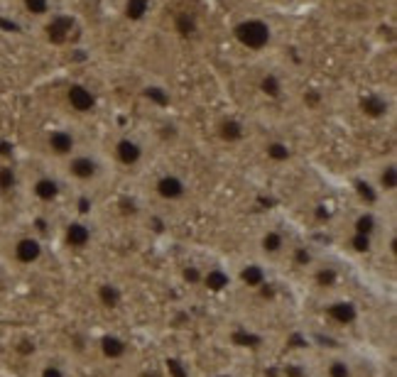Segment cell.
I'll list each match as a JSON object with an SVG mask.
<instances>
[{"instance_id":"1","label":"cell","mask_w":397,"mask_h":377,"mask_svg":"<svg viewBox=\"0 0 397 377\" xmlns=\"http://www.w3.org/2000/svg\"><path fill=\"white\" fill-rule=\"evenodd\" d=\"M59 165H62L64 179L72 181V184H76V186H81V188L101 184L108 174L106 160H103L98 152L83 150V147H79L72 157H67V160L59 162Z\"/></svg>"},{"instance_id":"2","label":"cell","mask_w":397,"mask_h":377,"mask_svg":"<svg viewBox=\"0 0 397 377\" xmlns=\"http://www.w3.org/2000/svg\"><path fill=\"white\" fill-rule=\"evenodd\" d=\"M233 37L248 52H265L272 44V25L262 18H243L233 25Z\"/></svg>"},{"instance_id":"3","label":"cell","mask_w":397,"mask_h":377,"mask_svg":"<svg viewBox=\"0 0 397 377\" xmlns=\"http://www.w3.org/2000/svg\"><path fill=\"white\" fill-rule=\"evenodd\" d=\"M29 193H32L34 201L42 203V206H52V203H57L59 198H62L64 181L59 179L57 174H52V172H39V174L29 181Z\"/></svg>"},{"instance_id":"4","label":"cell","mask_w":397,"mask_h":377,"mask_svg":"<svg viewBox=\"0 0 397 377\" xmlns=\"http://www.w3.org/2000/svg\"><path fill=\"white\" fill-rule=\"evenodd\" d=\"M44 147L54 160L64 162L67 157H72L79 150V137L72 128H52L44 137Z\"/></svg>"},{"instance_id":"5","label":"cell","mask_w":397,"mask_h":377,"mask_svg":"<svg viewBox=\"0 0 397 377\" xmlns=\"http://www.w3.org/2000/svg\"><path fill=\"white\" fill-rule=\"evenodd\" d=\"M155 193L167 203H180L189 196V181L180 172H162L155 179Z\"/></svg>"},{"instance_id":"6","label":"cell","mask_w":397,"mask_h":377,"mask_svg":"<svg viewBox=\"0 0 397 377\" xmlns=\"http://www.w3.org/2000/svg\"><path fill=\"white\" fill-rule=\"evenodd\" d=\"M113 160L121 167H126V170H135V167H140L142 160H145V147H142V142L135 140V137L121 135L113 142Z\"/></svg>"},{"instance_id":"7","label":"cell","mask_w":397,"mask_h":377,"mask_svg":"<svg viewBox=\"0 0 397 377\" xmlns=\"http://www.w3.org/2000/svg\"><path fill=\"white\" fill-rule=\"evenodd\" d=\"M44 257V245L37 235H20L13 242V260L20 267H34Z\"/></svg>"},{"instance_id":"8","label":"cell","mask_w":397,"mask_h":377,"mask_svg":"<svg viewBox=\"0 0 397 377\" xmlns=\"http://www.w3.org/2000/svg\"><path fill=\"white\" fill-rule=\"evenodd\" d=\"M64 242L72 250H86L93 242V226L86 223L83 218H74L64 226Z\"/></svg>"},{"instance_id":"9","label":"cell","mask_w":397,"mask_h":377,"mask_svg":"<svg viewBox=\"0 0 397 377\" xmlns=\"http://www.w3.org/2000/svg\"><path fill=\"white\" fill-rule=\"evenodd\" d=\"M326 316L339 326H354L358 321V306L349 299H339L326 306Z\"/></svg>"},{"instance_id":"10","label":"cell","mask_w":397,"mask_h":377,"mask_svg":"<svg viewBox=\"0 0 397 377\" xmlns=\"http://www.w3.org/2000/svg\"><path fill=\"white\" fill-rule=\"evenodd\" d=\"M67 98H69V103H72L74 111H79V113H91L93 106H96V98H93V93L88 91L83 83H72L67 91Z\"/></svg>"},{"instance_id":"11","label":"cell","mask_w":397,"mask_h":377,"mask_svg":"<svg viewBox=\"0 0 397 377\" xmlns=\"http://www.w3.org/2000/svg\"><path fill=\"white\" fill-rule=\"evenodd\" d=\"M375 191L380 193V196H390V193H395L397 188V170H395V162H383L378 170V174H375V181H373Z\"/></svg>"},{"instance_id":"12","label":"cell","mask_w":397,"mask_h":377,"mask_svg":"<svg viewBox=\"0 0 397 377\" xmlns=\"http://www.w3.org/2000/svg\"><path fill=\"white\" fill-rule=\"evenodd\" d=\"M285 245H287V238H285V233H282L280 228H267V231L262 233V238H260L262 255L277 257L282 250H285Z\"/></svg>"},{"instance_id":"13","label":"cell","mask_w":397,"mask_h":377,"mask_svg":"<svg viewBox=\"0 0 397 377\" xmlns=\"http://www.w3.org/2000/svg\"><path fill=\"white\" fill-rule=\"evenodd\" d=\"M241 282L245 287H250V289H262V287L267 285V272L262 265H257V262H250V265H243L241 267Z\"/></svg>"},{"instance_id":"14","label":"cell","mask_w":397,"mask_h":377,"mask_svg":"<svg viewBox=\"0 0 397 377\" xmlns=\"http://www.w3.org/2000/svg\"><path fill=\"white\" fill-rule=\"evenodd\" d=\"M201 285L206 287L208 292H223L231 287V275H228L223 267H208L201 275Z\"/></svg>"},{"instance_id":"15","label":"cell","mask_w":397,"mask_h":377,"mask_svg":"<svg viewBox=\"0 0 397 377\" xmlns=\"http://www.w3.org/2000/svg\"><path fill=\"white\" fill-rule=\"evenodd\" d=\"M96 299L101 306H106V309H118V306L123 304V292L121 287L111 285V282H103V285H98L96 289Z\"/></svg>"},{"instance_id":"16","label":"cell","mask_w":397,"mask_h":377,"mask_svg":"<svg viewBox=\"0 0 397 377\" xmlns=\"http://www.w3.org/2000/svg\"><path fill=\"white\" fill-rule=\"evenodd\" d=\"M257 88H260V93L265 98H270V101H275V98H280L282 93H285V81H282L280 74L275 71H267L265 76L260 78V83H257Z\"/></svg>"},{"instance_id":"17","label":"cell","mask_w":397,"mask_h":377,"mask_svg":"<svg viewBox=\"0 0 397 377\" xmlns=\"http://www.w3.org/2000/svg\"><path fill=\"white\" fill-rule=\"evenodd\" d=\"M101 350H103V355H106L108 360H121L123 355L128 353V343L121 338V336L108 334V336H103V338H101Z\"/></svg>"},{"instance_id":"18","label":"cell","mask_w":397,"mask_h":377,"mask_svg":"<svg viewBox=\"0 0 397 377\" xmlns=\"http://www.w3.org/2000/svg\"><path fill=\"white\" fill-rule=\"evenodd\" d=\"M20 186V174L13 165H0V198L15 193Z\"/></svg>"},{"instance_id":"19","label":"cell","mask_w":397,"mask_h":377,"mask_svg":"<svg viewBox=\"0 0 397 377\" xmlns=\"http://www.w3.org/2000/svg\"><path fill=\"white\" fill-rule=\"evenodd\" d=\"M47 32H49V39L54 42H64L67 34L72 32V20L64 18V15H49V25H47Z\"/></svg>"},{"instance_id":"20","label":"cell","mask_w":397,"mask_h":377,"mask_svg":"<svg viewBox=\"0 0 397 377\" xmlns=\"http://www.w3.org/2000/svg\"><path fill=\"white\" fill-rule=\"evenodd\" d=\"M292 147L287 145V142H282V140H270L265 145V157L270 162H275V165H285V162H290L292 160Z\"/></svg>"},{"instance_id":"21","label":"cell","mask_w":397,"mask_h":377,"mask_svg":"<svg viewBox=\"0 0 397 377\" xmlns=\"http://www.w3.org/2000/svg\"><path fill=\"white\" fill-rule=\"evenodd\" d=\"M339 280H341V275L334 265H321L314 270V285L321 287V289H331V287L339 285Z\"/></svg>"},{"instance_id":"22","label":"cell","mask_w":397,"mask_h":377,"mask_svg":"<svg viewBox=\"0 0 397 377\" xmlns=\"http://www.w3.org/2000/svg\"><path fill=\"white\" fill-rule=\"evenodd\" d=\"M378 231V218H375L373 211H363L358 213V218L354 221V233H361V235H375Z\"/></svg>"},{"instance_id":"23","label":"cell","mask_w":397,"mask_h":377,"mask_svg":"<svg viewBox=\"0 0 397 377\" xmlns=\"http://www.w3.org/2000/svg\"><path fill=\"white\" fill-rule=\"evenodd\" d=\"M361 108H363V113H368V116L378 118V116H383V113L388 111V103H385V98L378 96V93H370V96L363 98Z\"/></svg>"},{"instance_id":"24","label":"cell","mask_w":397,"mask_h":377,"mask_svg":"<svg viewBox=\"0 0 397 377\" xmlns=\"http://www.w3.org/2000/svg\"><path fill=\"white\" fill-rule=\"evenodd\" d=\"M22 8L32 18H49L52 15V0H22Z\"/></svg>"},{"instance_id":"25","label":"cell","mask_w":397,"mask_h":377,"mask_svg":"<svg viewBox=\"0 0 397 377\" xmlns=\"http://www.w3.org/2000/svg\"><path fill=\"white\" fill-rule=\"evenodd\" d=\"M326 377H354V365L346 358H334L326 363Z\"/></svg>"},{"instance_id":"26","label":"cell","mask_w":397,"mask_h":377,"mask_svg":"<svg viewBox=\"0 0 397 377\" xmlns=\"http://www.w3.org/2000/svg\"><path fill=\"white\" fill-rule=\"evenodd\" d=\"M356 191L361 193V198L365 201V206H373V203H378L380 198H383L378 191H375L373 181H368V179H358V181H356Z\"/></svg>"},{"instance_id":"27","label":"cell","mask_w":397,"mask_h":377,"mask_svg":"<svg viewBox=\"0 0 397 377\" xmlns=\"http://www.w3.org/2000/svg\"><path fill=\"white\" fill-rule=\"evenodd\" d=\"M349 245H351V250H354V252H358V255H365V252L373 250V238H370V235H361V233H354V235H351V240H349Z\"/></svg>"},{"instance_id":"28","label":"cell","mask_w":397,"mask_h":377,"mask_svg":"<svg viewBox=\"0 0 397 377\" xmlns=\"http://www.w3.org/2000/svg\"><path fill=\"white\" fill-rule=\"evenodd\" d=\"M147 10H150V0H128L126 3V15L130 20H140Z\"/></svg>"},{"instance_id":"29","label":"cell","mask_w":397,"mask_h":377,"mask_svg":"<svg viewBox=\"0 0 397 377\" xmlns=\"http://www.w3.org/2000/svg\"><path fill=\"white\" fill-rule=\"evenodd\" d=\"M37 377H69V373H67V368L59 363H44L42 368H39Z\"/></svg>"},{"instance_id":"30","label":"cell","mask_w":397,"mask_h":377,"mask_svg":"<svg viewBox=\"0 0 397 377\" xmlns=\"http://www.w3.org/2000/svg\"><path fill=\"white\" fill-rule=\"evenodd\" d=\"M221 135L226 137V140H238V137L243 135V128L238 125L236 121H228V123H223V128H221Z\"/></svg>"},{"instance_id":"31","label":"cell","mask_w":397,"mask_h":377,"mask_svg":"<svg viewBox=\"0 0 397 377\" xmlns=\"http://www.w3.org/2000/svg\"><path fill=\"white\" fill-rule=\"evenodd\" d=\"M292 260H295L297 267H309L311 265V252L307 247H295L292 252Z\"/></svg>"},{"instance_id":"32","label":"cell","mask_w":397,"mask_h":377,"mask_svg":"<svg viewBox=\"0 0 397 377\" xmlns=\"http://www.w3.org/2000/svg\"><path fill=\"white\" fill-rule=\"evenodd\" d=\"M177 27H180L182 34H191V32H194V20L187 18V15H182V18L177 20Z\"/></svg>"},{"instance_id":"33","label":"cell","mask_w":397,"mask_h":377,"mask_svg":"<svg viewBox=\"0 0 397 377\" xmlns=\"http://www.w3.org/2000/svg\"><path fill=\"white\" fill-rule=\"evenodd\" d=\"M201 275H203V272H198L196 267H189V270H184V280L187 282H201Z\"/></svg>"},{"instance_id":"34","label":"cell","mask_w":397,"mask_h":377,"mask_svg":"<svg viewBox=\"0 0 397 377\" xmlns=\"http://www.w3.org/2000/svg\"><path fill=\"white\" fill-rule=\"evenodd\" d=\"M0 280H3V267H0Z\"/></svg>"},{"instance_id":"35","label":"cell","mask_w":397,"mask_h":377,"mask_svg":"<svg viewBox=\"0 0 397 377\" xmlns=\"http://www.w3.org/2000/svg\"><path fill=\"white\" fill-rule=\"evenodd\" d=\"M0 206H3V198H0Z\"/></svg>"}]
</instances>
